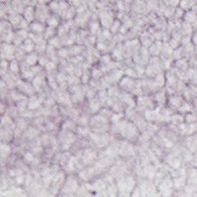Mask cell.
Listing matches in <instances>:
<instances>
[{
  "instance_id": "obj_1",
  "label": "cell",
  "mask_w": 197,
  "mask_h": 197,
  "mask_svg": "<svg viewBox=\"0 0 197 197\" xmlns=\"http://www.w3.org/2000/svg\"><path fill=\"white\" fill-rule=\"evenodd\" d=\"M56 136L60 151H69L79 139L76 133L64 129H59Z\"/></svg>"
},
{
  "instance_id": "obj_2",
  "label": "cell",
  "mask_w": 197,
  "mask_h": 197,
  "mask_svg": "<svg viewBox=\"0 0 197 197\" xmlns=\"http://www.w3.org/2000/svg\"><path fill=\"white\" fill-rule=\"evenodd\" d=\"M111 122L110 120L102 116L99 113L92 115L90 122H89V127L92 132L99 133H103L109 132Z\"/></svg>"
},
{
  "instance_id": "obj_3",
  "label": "cell",
  "mask_w": 197,
  "mask_h": 197,
  "mask_svg": "<svg viewBox=\"0 0 197 197\" xmlns=\"http://www.w3.org/2000/svg\"><path fill=\"white\" fill-rule=\"evenodd\" d=\"M80 186V180L76 174H69L60 193L66 196H76Z\"/></svg>"
},
{
  "instance_id": "obj_4",
  "label": "cell",
  "mask_w": 197,
  "mask_h": 197,
  "mask_svg": "<svg viewBox=\"0 0 197 197\" xmlns=\"http://www.w3.org/2000/svg\"><path fill=\"white\" fill-rule=\"evenodd\" d=\"M66 177H67V173L63 169L54 174L53 183L49 188L48 189L49 196H55L60 193L65 182H66Z\"/></svg>"
},
{
  "instance_id": "obj_5",
  "label": "cell",
  "mask_w": 197,
  "mask_h": 197,
  "mask_svg": "<svg viewBox=\"0 0 197 197\" xmlns=\"http://www.w3.org/2000/svg\"><path fill=\"white\" fill-rule=\"evenodd\" d=\"M76 175L78 176L80 181L84 183H92L96 179L98 178L101 174L93 165H90L80 169Z\"/></svg>"
},
{
  "instance_id": "obj_6",
  "label": "cell",
  "mask_w": 197,
  "mask_h": 197,
  "mask_svg": "<svg viewBox=\"0 0 197 197\" xmlns=\"http://www.w3.org/2000/svg\"><path fill=\"white\" fill-rule=\"evenodd\" d=\"M135 185H136V183H135L133 178L129 175H125L120 177L117 181L118 191L121 193V195H123V196L129 195L130 192H133Z\"/></svg>"
},
{
  "instance_id": "obj_7",
  "label": "cell",
  "mask_w": 197,
  "mask_h": 197,
  "mask_svg": "<svg viewBox=\"0 0 197 197\" xmlns=\"http://www.w3.org/2000/svg\"><path fill=\"white\" fill-rule=\"evenodd\" d=\"M156 105L155 99L148 96H140L136 99V108L143 113H144V112L147 110L155 109Z\"/></svg>"
},
{
  "instance_id": "obj_8",
  "label": "cell",
  "mask_w": 197,
  "mask_h": 197,
  "mask_svg": "<svg viewBox=\"0 0 197 197\" xmlns=\"http://www.w3.org/2000/svg\"><path fill=\"white\" fill-rule=\"evenodd\" d=\"M16 89L21 93L24 94V95L27 96L29 97L35 95L37 93L36 90H35V87H34L32 82L24 80V79H20L19 80V83H18L17 86H16Z\"/></svg>"
},
{
  "instance_id": "obj_9",
  "label": "cell",
  "mask_w": 197,
  "mask_h": 197,
  "mask_svg": "<svg viewBox=\"0 0 197 197\" xmlns=\"http://www.w3.org/2000/svg\"><path fill=\"white\" fill-rule=\"evenodd\" d=\"M81 107H82V110L89 112L91 115H93L99 113L101 109L102 108V106L98 99L95 98L92 100L89 101V102L86 101Z\"/></svg>"
},
{
  "instance_id": "obj_10",
  "label": "cell",
  "mask_w": 197,
  "mask_h": 197,
  "mask_svg": "<svg viewBox=\"0 0 197 197\" xmlns=\"http://www.w3.org/2000/svg\"><path fill=\"white\" fill-rule=\"evenodd\" d=\"M135 149L129 141H122L119 145V155L122 157L128 158L132 156H134Z\"/></svg>"
},
{
  "instance_id": "obj_11",
  "label": "cell",
  "mask_w": 197,
  "mask_h": 197,
  "mask_svg": "<svg viewBox=\"0 0 197 197\" xmlns=\"http://www.w3.org/2000/svg\"><path fill=\"white\" fill-rule=\"evenodd\" d=\"M16 45H12L7 42H2L1 46L2 51V58L3 59H7L8 61H12L15 58V53H16Z\"/></svg>"
},
{
  "instance_id": "obj_12",
  "label": "cell",
  "mask_w": 197,
  "mask_h": 197,
  "mask_svg": "<svg viewBox=\"0 0 197 197\" xmlns=\"http://www.w3.org/2000/svg\"><path fill=\"white\" fill-rule=\"evenodd\" d=\"M12 154V146L10 143H1V162H6Z\"/></svg>"
},
{
  "instance_id": "obj_13",
  "label": "cell",
  "mask_w": 197,
  "mask_h": 197,
  "mask_svg": "<svg viewBox=\"0 0 197 197\" xmlns=\"http://www.w3.org/2000/svg\"><path fill=\"white\" fill-rule=\"evenodd\" d=\"M167 102H168L169 109L172 111H174V110H180V107L183 105V99L178 96L172 95L169 96Z\"/></svg>"
},
{
  "instance_id": "obj_14",
  "label": "cell",
  "mask_w": 197,
  "mask_h": 197,
  "mask_svg": "<svg viewBox=\"0 0 197 197\" xmlns=\"http://www.w3.org/2000/svg\"><path fill=\"white\" fill-rule=\"evenodd\" d=\"M77 126L78 124L75 120H72L70 118H66L63 120V122H62L61 126H60V129H64L76 133Z\"/></svg>"
},
{
  "instance_id": "obj_15",
  "label": "cell",
  "mask_w": 197,
  "mask_h": 197,
  "mask_svg": "<svg viewBox=\"0 0 197 197\" xmlns=\"http://www.w3.org/2000/svg\"><path fill=\"white\" fill-rule=\"evenodd\" d=\"M5 114L10 116L13 120H16L18 116H19V112L16 104L12 102H6V110Z\"/></svg>"
},
{
  "instance_id": "obj_16",
  "label": "cell",
  "mask_w": 197,
  "mask_h": 197,
  "mask_svg": "<svg viewBox=\"0 0 197 197\" xmlns=\"http://www.w3.org/2000/svg\"><path fill=\"white\" fill-rule=\"evenodd\" d=\"M92 133V129L89 126H78L76 130V134L79 139H89V136Z\"/></svg>"
},
{
  "instance_id": "obj_17",
  "label": "cell",
  "mask_w": 197,
  "mask_h": 197,
  "mask_svg": "<svg viewBox=\"0 0 197 197\" xmlns=\"http://www.w3.org/2000/svg\"><path fill=\"white\" fill-rule=\"evenodd\" d=\"M42 106V102L40 99H39L37 93L35 95L29 97V104H28V109L32 111H35V110H39Z\"/></svg>"
},
{
  "instance_id": "obj_18",
  "label": "cell",
  "mask_w": 197,
  "mask_h": 197,
  "mask_svg": "<svg viewBox=\"0 0 197 197\" xmlns=\"http://www.w3.org/2000/svg\"><path fill=\"white\" fill-rule=\"evenodd\" d=\"M91 117H92V115L89 112L82 110V113L80 114V115H79V119L77 120L78 126H89Z\"/></svg>"
},
{
  "instance_id": "obj_19",
  "label": "cell",
  "mask_w": 197,
  "mask_h": 197,
  "mask_svg": "<svg viewBox=\"0 0 197 197\" xmlns=\"http://www.w3.org/2000/svg\"><path fill=\"white\" fill-rule=\"evenodd\" d=\"M154 99H155L156 102V105H158L159 106H165L166 103H167V102H168L167 93L163 90L159 91V92H156Z\"/></svg>"
},
{
  "instance_id": "obj_20",
  "label": "cell",
  "mask_w": 197,
  "mask_h": 197,
  "mask_svg": "<svg viewBox=\"0 0 197 197\" xmlns=\"http://www.w3.org/2000/svg\"><path fill=\"white\" fill-rule=\"evenodd\" d=\"M35 42L32 40V39H26L23 42H22V45H20L21 48L25 51L26 53H30L33 52V50H35Z\"/></svg>"
},
{
  "instance_id": "obj_21",
  "label": "cell",
  "mask_w": 197,
  "mask_h": 197,
  "mask_svg": "<svg viewBox=\"0 0 197 197\" xmlns=\"http://www.w3.org/2000/svg\"><path fill=\"white\" fill-rule=\"evenodd\" d=\"M39 55L37 54L36 53H28V55L27 56H26L25 57V59H24V61L26 63V64L28 65V66H29V67H31V66H34L36 65V63L39 62Z\"/></svg>"
},
{
  "instance_id": "obj_22",
  "label": "cell",
  "mask_w": 197,
  "mask_h": 197,
  "mask_svg": "<svg viewBox=\"0 0 197 197\" xmlns=\"http://www.w3.org/2000/svg\"><path fill=\"white\" fill-rule=\"evenodd\" d=\"M45 26L42 23L40 22H33L30 25V30L32 32L35 34H43L44 31H45Z\"/></svg>"
},
{
  "instance_id": "obj_23",
  "label": "cell",
  "mask_w": 197,
  "mask_h": 197,
  "mask_svg": "<svg viewBox=\"0 0 197 197\" xmlns=\"http://www.w3.org/2000/svg\"><path fill=\"white\" fill-rule=\"evenodd\" d=\"M35 153H33V152L29 150H26L25 153L23 154V156H22V159L26 164H27V165L30 167L31 164L33 162L34 159H35Z\"/></svg>"
},
{
  "instance_id": "obj_24",
  "label": "cell",
  "mask_w": 197,
  "mask_h": 197,
  "mask_svg": "<svg viewBox=\"0 0 197 197\" xmlns=\"http://www.w3.org/2000/svg\"><path fill=\"white\" fill-rule=\"evenodd\" d=\"M56 28H53V27H47L45 28V31L43 32V37L45 40H49L51 39H53V37L56 36Z\"/></svg>"
},
{
  "instance_id": "obj_25",
  "label": "cell",
  "mask_w": 197,
  "mask_h": 197,
  "mask_svg": "<svg viewBox=\"0 0 197 197\" xmlns=\"http://www.w3.org/2000/svg\"><path fill=\"white\" fill-rule=\"evenodd\" d=\"M9 69L11 73H14V74H16V75L19 74V71L21 70L20 66H19V64L18 63V62L14 59L12 60V61H10V63H9Z\"/></svg>"
},
{
  "instance_id": "obj_26",
  "label": "cell",
  "mask_w": 197,
  "mask_h": 197,
  "mask_svg": "<svg viewBox=\"0 0 197 197\" xmlns=\"http://www.w3.org/2000/svg\"><path fill=\"white\" fill-rule=\"evenodd\" d=\"M103 72L101 70V69L95 67L92 69L91 71V76H92V79H99L102 78Z\"/></svg>"
},
{
  "instance_id": "obj_27",
  "label": "cell",
  "mask_w": 197,
  "mask_h": 197,
  "mask_svg": "<svg viewBox=\"0 0 197 197\" xmlns=\"http://www.w3.org/2000/svg\"><path fill=\"white\" fill-rule=\"evenodd\" d=\"M59 22L58 19L55 17L49 18L48 21H47V24H48L49 26L53 27V28H56L59 26Z\"/></svg>"
}]
</instances>
